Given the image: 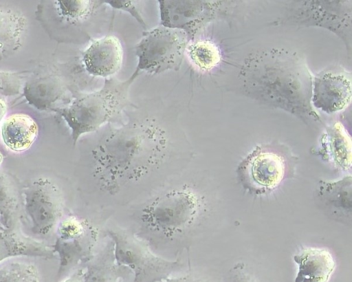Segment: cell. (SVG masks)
Instances as JSON below:
<instances>
[{"mask_svg": "<svg viewBox=\"0 0 352 282\" xmlns=\"http://www.w3.org/2000/svg\"><path fill=\"white\" fill-rule=\"evenodd\" d=\"M166 149L167 140L159 127L146 121L129 124L93 149L94 176L102 191L115 194L155 169Z\"/></svg>", "mask_w": 352, "mask_h": 282, "instance_id": "obj_1", "label": "cell"}, {"mask_svg": "<svg viewBox=\"0 0 352 282\" xmlns=\"http://www.w3.org/2000/svg\"><path fill=\"white\" fill-rule=\"evenodd\" d=\"M138 74L135 71L125 81L107 79L101 89L76 100L63 111L74 144L80 135L98 129L129 104V87Z\"/></svg>", "mask_w": 352, "mask_h": 282, "instance_id": "obj_2", "label": "cell"}, {"mask_svg": "<svg viewBox=\"0 0 352 282\" xmlns=\"http://www.w3.org/2000/svg\"><path fill=\"white\" fill-rule=\"evenodd\" d=\"M201 200L188 187L171 189L154 198L141 210L146 228L166 239H174L190 228L201 211Z\"/></svg>", "mask_w": 352, "mask_h": 282, "instance_id": "obj_3", "label": "cell"}, {"mask_svg": "<svg viewBox=\"0 0 352 282\" xmlns=\"http://www.w3.org/2000/svg\"><path fill=\"white\" fill-rule=\"evenodd\" d=\"M108 234L113 243L116 263L133 273V282H161L182 267L179 261H168L152 253L131 232L116 229L109 230Z\"/></svg>", "mask_w": 352, "mask_h": 282, "instance_id": "obj_4", "label": "cell"}, {"mask_svg": "<svg viewBox=\"0 0 352 282\" xmlns=\"http://www.w3.org/2000/svg\"><path fill=\"white\" fill-rule=\"evenodd\" d=\"M186 47V37L182 30L160 26L148 31L135 47L138 58L135 71L158 74L177 69Z\"/></svg>", "mask_w": 352, "mask_h": 282, "instance_id": "obj_5", "label": "cell"}, {"mask_svg": "<svg viewBox=\"0 0 352 282\" xmlns=\"http://www.w3.org/2000/svg\"><path fill=\"white\" fill-rule=\"evenodd\" d=\"M57 237L52 248L59 257L58 276L92 257L98 241L96 228L87 220L69 217L57 225Z\"/></svg>", "mask_w": 352, "mask_h": 282, "instance_id": "obj_6", "label": "cell"}, {"mask_svg": "<svg viewBox=\"0 0 352 282\" xmlns=\"http://www.w3.org/2000/svg\"><path fill=\"white\" fill-rule=\"evenodd\" d=\"M24 210L34 233L44 236L58 224L63 213V199L57 186L47 178H39L23 188Z\"/></svg>", "mask_w": 352, "mask_h": 282, "instance_id": "obj_7", "label": "cell"}, {"mask_svg": "<svg viewBox=\"0 0 352 282\" xmlns=\"http://www.w3.org/2000/svg\"><path fill=\"white\" fill-rule=\"evenodd\" d=\"M289 165L283 154L268 149H257L241 162L237 173L249 191L263 194L282 182L290 170Z\"/></svg>", "mask_w": 352, "mask_h": 282, "instance_id": "obj_8", "label": "cell"}, {"mask_svg": "<svg viewBox=\"0 0 352 282\" xmlns=\"http://www.w3.org/2000/svg\"><path fill=\"white\" fill-rule=\"evenodd\" d=\"M123 49L115 36H107L94 41L83 54L86 70L91 75L108 77L122 65Z\"/></svg>", "mask_w": 352, "mask_h": 282, "instance_id": "obj_9", "label": "cell"}, {"mask_svg": "<svg viewBox=\"0 0 352 282\" xmlns=\"http://www.w3.org/2000/svg\"><path fill=\"white\" fill-rule=\"evenodd\" d=\"M351 81L337 73H325L315 78L313 89L314 105L327 113L346 108L351 102Z\"/></svg>", "mask_w": 352, "mask_h": 282, "instance_id": "obj_10", "label": "cell"}, {"mask_svg": "<svg viewBox=\"0 0 352 282\" xmlns=\"http://www.w3.org/2000/svg\"><path fill=\"white\" fill-rule=\"evenodd\" d=\"M294 260L298 265L295 282H328L336 268L332 254L323 248H306Z\"/></svg>", "mask_w": 352, "mask_h": 282, "instance_id": "obj_11", "label": "cell"}, {"mask_svg": "<svg viewBox=\"0 0 352 282\" xmlns=\"http://www.w3.org/2000/svg\"><path fill=\"white\" fill-rule=\"evenodd\" d=\"M24 210L23 188L16 177L0 171V224L16 230Z\"/></svg>", "mask_w": 352, "mask_h": 282, "instance_id": "obj_12", "label": "cell"}, {"mask_svg": "<svg viewBox=\"0 0 352 282\" xmlns=\"http://www.w3.org/2000/svg\"><path fill=\"white\" fill-rule=\"evenodd\" d=\"M55 255L52 246L24 236L16 230L0 231V262L16 256L53 259Z\"/></svg>", "mask_w": 352, "mask_h": 282, "instance_id": "obj_13", "label": "cell"}, {"mask_svg": "<svg viewBox=\"0 0 352 282\" xmlns=\"http://www.w3.org/2000/svg\"><path fill=\"white\" fill-rule=\"evenodd\" d=\"M1 133L4 143L10 149L21 152L32 146L38 135V127L29 116L16 113L5 120Z\"/></svg>", "mask_w": 352, "mask_h": 282, "instance_id": "obj_14", "label": "cell"}, {"mask_svg": "<svg viewBox=\"0 0 352 282\" xmlns=\"http://www.w3.org/2000/svg\"><path fill=\"white\" fill-rule=\"evenodd\" d=\"M327 145L328 154L336 164L344 169L351 166V139L342 124L338 122L331 129Z\"/></svg>", "mask_w": 352, "mask_h": 282, "instance_id": "obj_15", "label": "cell"}, {"mask_svg": "<svg viewBox=\"0 0 352 282\" xmlns=\"http://www.w3.org/2000/svg\"><path fill=\"white\" fill-rule=\"evenodd\" d=\"M192 63L200 70L210 71L221 61V55L218 46L209 40H199L186 48Z\"/></svg>", "mask_w": 352, "mask_h": 282, "instance_id": "obj_16", "label": "cell"}, {"mask_svg": "<svg viewBox=\"0 0 352 282\" xmlns=\"http://www.w3.org/2000/svg\"><path fill=\"white\" fill-rule=\"evenodd\" d=\"M0 282H40L39 274L34 265L11 262L0 269Z\"/></svg>", "mask_w": 352, "mask_h": 282, "instance_id": "obj_17", "label": "cell"}, {"mask_svg": "<svg viewBox=\"0 0 352 282\" xmlns=\"http://www.w3.org/2000/svg\"><path fill=\"white\" fill-rule=\"evenodd\" d=\"M120 272L109 259L102 258L90 264L83 273V282H118Z\"/></svg>", "mask_w": 352, "mask_h": 282, "instance_id": "obj_18", "label": "cell"}, {"mask_svg": "<svg viewBox=\"0 0 352 282\" xmlns=\"http://www.w3.org/2000/svg\"><path fill=\"white\" fill-rule=\"evenodd\" d=\"M63 12L72 17H81L89 13V1H67L60 2Z\"/></svg>", "mask_w": 352, "mask_h": 282, "instance_id": "obj_19", "label": "cell"}, {"mask_svg": "<svg viewBox=\"0 0 352 282\" xmlns=\"http://www.w3.org/2000/svg\"><path fill=\"white\" fill-rule=\"evenodd\" d=\"M113 8H121L129 11L142 25H144L141 16L138 12L135 10L132 3L129 1H105Z\"/></svg>", "mask_w": 352, "mask_h": 282, "instance_id": "obj_20", "label": "cell"}, {"mask_svg": "<svg viewBox=\"0 0 352 282\" xmlns=\"http://www.w3.org/2000/svg\"><path fill=\"white\" fill-rule=\"evenodd\" d=\"M161 282H206L193 275L188 274L185 276L173 278V279H166Z\"/></svg>", "mask_w": 352, "mask_h": 282, "instance_id": "obj_21", "label": "cell"}, {"mask_svg": "<svg viewBox=\"0 0 352 282\" xmlns=\"http://www.w3.org/2000/svg\"><path fill=\"white\" fill-rule=\"evenodd\" d=\"M63 282H83V272L82 270H78L69 279Z\"/></svg>", "mask_w": 352, "mask_h": 282, "instance_id": "obj_22", "label": "cell"}, {"mask_svg": "<svg viewBox=\"0 0 352 282\" xmlns=\"http://www.w3.org/2000/svg\"><path fill=\"white\" fill-rule=\"evenodd\" d=\"M231 282H253L249 278L245 276L237 275L234 276Z\"/></svg>", "mask_w": 352, "mask_h": 282, "instance_id": "obj_23", "label": "cell"}, {"mask_svg": "<svg viewBox=\"0 0 352 282\" xmlns=\"http://www.w3.org/2000/svg\"><path fill=\"white\" fill-rule=\"evenodd\" d=\"M4 112H5V106L3 105V102H1L0 101V120L2 118V116L3 115Z\"/></svg>", "mask_w": 352, "mask_h": 282, "instance_id": "obj_24", "label": "cell"}, {"mask_svg": "<svg viewBox=\"0 0 352 282\" xmlns=\"http://www.w3.org/2000/svg\"><path fill=\"white\" fill-rule=\"evenodd\" d=\"M3 157L2 154L0 153V165L3 161Z\"/></svg>", "mask_w": 352, "mask_h": 282, "instance_id": "obj_25", "label": "cell"}, {"mask_svg": "<svg viewBox=\"0 0 352 282\" xmlns=\"http://www.w3.org/2000/svg\"><path fill=\"white\" fill-rule=\"evenodd\" d=\"M6 230V228L0 224V231H3Z\"/></svg>", "mask_w": 352, "mask_h": 282, "instance_id": "obj_26", "label": "cell"}]
</instances>
